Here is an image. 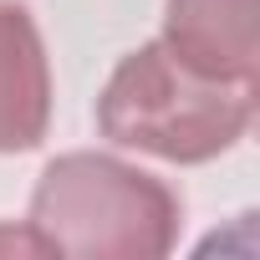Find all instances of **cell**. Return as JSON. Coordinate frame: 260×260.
Masks as SVG:
<instances>
[{"instance_id": "obj_1", "label": "cell", "mask_w": 260, "mask_h": 260, "mask_svg": "<svg viewBox=\"0 0 260 260\" xmlns=\"http://www.w3.org/2000/svg\"><path fill=\"white\" fill-rule=\"evenodd\" d=\"M255 92L260 82L214 77L158 36L112 67L97 97V127L117 148L164 164H209L250 133Z\"/></svg>"}, {"instance_id": "obj_2", "label": "cell", "mask_w": 260, "mask_h": 260, "mask_svg": "<svg viewBox=\"0 0 260 260\" xmlns=\"http://www.w3.org/2000/svg\"><path fill=\"white\" fill-rule=\"evenodd\" d=\"M51 255L158 260L179 245V194L112 153H61L41 169L26 219Z\"/></svg>"}, {"instance_id": "obj_3", "label": "cell", "mask_w": 260, "mask_h": 260, "mask_svg": "<svg viewBox=\"0 0 260 260\" xmlns=\"http://www.w3.org/2000/svg\"><path fill=\"white\" fill-rule=\"evenodd\" d=\"M51 127V61L26 6L0 0V153L41 148Z\"/></svg>"}, {"instance_id": "obj_4", "label": "cell", "mask_w": 260, "mask_h": 260, "mask_svg": "<svg viewBox=\"0 0 260 260\" xmlns=\"http://www.w3.org/2000/svg\"><path fill=\"white\" fill-rule=\"evenodd\" d=\"M164 41L235 82H255L260 72V0H169L164 11Z\"/></svg>"}, {"instance_id": "obj_5", "label": "cell", "mask_w": 260, "mask_h": 260, "mask_svg": "<svg viewBox=\"0 0 260 260\" xmlns=\"http://www.w3.org/2000/svg\"><path fill=\"white\" fill-rule=\"evenodd\" d=\"M0 255H51L46 250V240L31 230V224H0Z\"/></svg>"}]
</instances>
